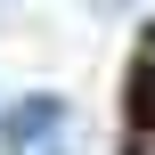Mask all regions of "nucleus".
I'll return each mask as SVG.
<instances>
[{
    "label": "nucleus",
    "mask_w": 155,
    "mask_h": 155,
    "mask_svg": "<svg viewBox=\"0 0 155 155\" xmlns=\"http://www.w3.org/2000/svg\"><path fill=\"white\" fill-rule=\"evenodd\" d=\"M57 123H65V98L33 90V98H16V106L0 114V147L8 155H49L57 147Z\"/></svg>",
    "instance_id": "nucleus-1"
},
{
    "label": "nucleus",
    "mask_w": 155,
    "mask_h": 155,
    "mask_svg": "<svg viewBox=\"0 0 155 155\" xmlns=\"http://www.w3.org/2000/svg\"><path fill=\"white\" fill-rule=\"evenodd\" d=\"M147 82H155V33H147Z\"/></svg>",
    "instance_id": "nucleus-2"
},
{
    "label": "nucleus",
    "mask_w": 155,
    "mask_h": 155,
    "mask_svg": "<svg viewBox=\"0 0 155 155\" xmlns=\"http://www.w3.org/2000/svg\"><path fill=\"white\" fill-rule=\"evenodd\" d=\"M139 155H155V147H139Z\"/></svg>",
    "instance_id": "nucleus-3"
}]
</instances>
